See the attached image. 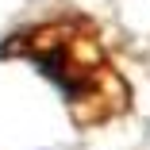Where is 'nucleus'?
<instances>
[{
  "label": "nucleus",
  "mask_w": 150,
  "mask_h": 150,
  "mask_svg": "<svg viewBox=\"0 0 150 150\" xmlns=\"http://www.w3.org/2000/svg\"><path fill=\"white\" fill-rule=\"evenodd\" d=\"M0 54L31 62L50 85H58L77 127H108L135 108L131 81L115 66L104 31L88 16L62 12L23 27L0 42Z\"/></svg>",
  "instance_id": "nucleus-1"
}]
</instances>
